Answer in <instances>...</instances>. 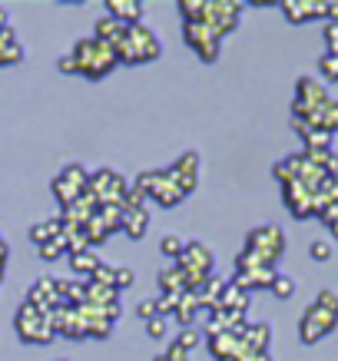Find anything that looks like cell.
<instances>
[{"label": "cell", "mask_w": 338, "mask_h": 361, "mask_svg": "<svg viewBox=\"0 0 338 361\" xmlns=\"http://www.w3.org/2000/svg\"><path fill=\"white\" fill-rule=\"evenodd\" d=\"M107 17L133 27V23H140V17H143V4L140 0H107Z\"/></svg>", "instance_id": "obj_15"}, {"label": "cell", "mask_w": 338, "mask_h": 361, "mask_svg": "<svg viewBox=\"0 0 338 361\" xmlns=\"http://www.w3.org/2000/svg\"><path fill=\"white\" fill-rule=\"evenodd\" d=\"M20 60H23V47H20V40H17L13 27H7V30L0 33V66L20 63Z\"/></svg>", "instance_id": "obj_16"}, {"label": "cell", "mask_w": 338, "mask_h": 361, "mask_svg": "<svg viewBox=\"0 0 338 361\" xmlns=\"http://www.w3.org/2000/svg\"><path fill=\"white\" fill-rule=\"evenodd\" d=\"M252 361H272V358H269V355H255V358H252Z\"/></svg>", "instance_id": "obj_37"}, {"label": "cell", "mask_w": 338, "mask_h": 361, "mask_svg": "<svg viewBox=\"0 0 338 361\" xmlns=\"http://www.w3.org/2000/svg\"><path fill=\"white\" fill-rule=\"evenodd\" d=\"M328 229H332V235H335V239H338V222H332V226H328Z\"/></svg>", "instance_id": "obj_36"}, {"label": "cell", "mask_w": 338, "mask_h": 361, "mask_svg": "<svg viewBox=\"0 0 338 361\" xmlns=\"http://www.w3.org/2000/svg\"><path fill=\"white\" fill-rule=\"evenodd\" d=\"M64 252H70V242H66V235L60 232L56 239H50L47 245H40V259H44V262H54V259H60Z\"/></svg>", "instance_id": "obj_22"}, {"label": "cell", "mask_w": 338, "mask_h": 361, "mask_svg": "<svg viewBox=\"0 0 338 361\" xmlns=\"http://www.w3.org/2000/svg\"><path fill=\"white\" fill-rule=\"evenodd\" d=\"M176 269L183 272V282H186V292H196L203 285L212 279V265H216V255L203 245V242H186L183 255L176 259Z\"/></svg>", "instance_id": "obj_5"}, {"label": "cell", "mask_w": 338, "mask_h": 361, "mask_svg": "<svg viewBox=\"0 0 338 361\" xmlns=\"http://www.w3.org/2000/svg\"><path fill=\"white\" fill-rule=\"evenodd\" d=\"M183 40L196 50L203 63H212V60L219 56V44H222V40H219L209 27H203V23H196V20H186L183 23Z\"/></svg>", "instance_id": "obj_10"}, {"label": "cell", "mask_w": 338, "mask_h": 361, "mask_svg": "<svg viewBox=\"0 0 338 361\" xmlns=\"http://www.w3.org/2000/svg\"><path fill=\"white\" fill-rule=\"evenodd\" d=\"M272 292L279 298H292L295 295V282L289 279V275H275V282H272Z\"/></svg>", "instance_id": "obj_24"}, {"label": "cell", "mask_w": 338, "mask_h": 361, "mask_svg": "<svg viewBox=\"0 0 338 361\" xmlns=\"http://www.w3.org/2000/svg\"><path fill=\"white\" fill-rule=\"evenodd\" d=\"M90 282H99V285H109V288H116V269H109V265H103L99 262V269L97 272H93V279H90Z\"/></svg>", "instance_id": "obj_26"}, {"label": "cell", "mask_w": 338, "mask_h": 361, "mask_svg": "<svg viewBox=\"0 0 338 361\" xmlns=\"http://www.w3.org/2000/svg\"><path fill=\"white\" fill-rule=\"evenodd\" d=\"M146 229H150V212L143 209V202L126 199V206H123V232H126L130 239L140 242L143 235H146Z\"/></svg>", "instance_id": "obj_13"}, {"label": "cell", "mask_w": 338, "mask_h": 361, "mask_svg": "<svg viewBox=\"0 0 338 361\" xmlns=\"http://www.w3.org/2000/svg\"><path fill=\"white\" fill-rule=\"evenodd\" d=\"M179 11H183L186 20L203 23L222 40V37H229L239 27L242 4H236V0H183Z\"/></svg>", "instance_id": "obj_1"}, {"label": "cell", "mask_w": 338, "mask_h": 361, "mask_svg": "<svg viewBox=\"0 0 338 361\" xmlns=\"http://www.w3.org/2000/svg\"><path fill=\"white\" fill-rule=\"evenodd\" d=\"M56 66H60V73H77V63H73V56H60V60H56Z\"/></svg>", "instance_id": "obj_34"}, {"label": "cell", "mask_w": 338, "mask_h": 361, "mask_svg": "<svg viewBox=\"0 0 338 361\" xmlns=\"http://www.w3.org/2000/svg\"><path fill=\"white\" fill-rule=\"evenodd\" d=\"M176 341H179V345H183L186 351H193V348H196V345H199V335H196V331H189V329H186V331H183V335H179V338H176Z\"/></svg>", "instance_id": "obj_33"}, {"label": "cell", "mask_w": 338, "mask_h": 361, "mask_svg": "<svg viewBox=\"0 0 338 361\" xmlns=\"http://www.w3.org/2000/svg\"><path fill=\"white\" fill-rule=\"evenodd\" d=\"M60 232H64V226H60V219L37 222V226H33V229H30V242H37V249H40V245H47V242H50V239H56Z\"/></svg>", "instance_id": "obj_21"}, {"label": "cell", "mask_w": 338, "mask_h": 361, "mask_svg": "<svg viewBox=\"0 0 338 361\" xmlns=\"http://www.w3.org/2000/svg\"><path fill=\"white\" fill-rule=\"evenodd\" d=\"M90 196L97 199L99 206H126V199H130V183L123 179L120 173H113V169H97V173L90 176Z\"/></svg>", "instance_id": "obj_8"}, {"label": "cell", "mask_w": 338, "mask_h": 361, "mask_svg": "<svg viewBox=\"0 0 338 361\" xmlns=\"http://www.w3.org/2000/svg\"><path fill=\"white\" fill-rule=\"evenodd\" d=\"M335 329H338V292L325 288V292H318V298L306 308V315L298 322V338L306 341V345H315V341H322Z\"/></svg>", "instance_id": "obj_3"}, {"label": "cell", "mask_w": 338, "mask_h": 361, "mask_svg": "<svg viewBox=\"0 0 338 361\" xmlns=\"http://www.w3.org/2000/svg\"><path fill=\"white\" fill-rule=\"evenodd\" d=\"M90 186V176L83 166H66L64 173L54 176V183H50V189H54V199L60 202L64 209H70L73 202H77L83 192H87Z\"/></svg>", "instance_id": "obj_9"}, {"label": "cell", "mask_w": 338, "mask_h": 361, "mask_svg": "<svg viewBox=\"0 0 338 361\" xmlns=\"http://www.w3.org/2000/svg\"><path fill=\"white\" fill-rule=\"evenodd\" d=\"M159 249H163V255H169V259H179L186 249V242L179 239V235H166V239L159 242Z\"/></svg>", "instance_id": "obj_23"}, {"label": "cell", "mask_w": 338, "mask_h": 361, "mask_svg": "<svg viewBox=\"0 0 338 361\" xmlns=\"http://www.w3.org/2000/svg\"><path fill=\"white\" fill-rule=\"evenodd\" d=\"M159 288H163V295H186V282H183V272L179 269H166L159 272Z\"/></svg>", "instance_id": "obj_19"}, {"label": "cell", "mask_w": 338, "mask_h": 361, "mask_svg": "<svg viewBox=\"0 0 338 361\" xmlns=\"http://www.w3.org/2000/svg\"><path fill=\"white\" fill-rule=\"evenodd\" d=\"M136 315H140V318H146V322H150V318H156V315H159V308H156V302H153V298H146V302H140V305H136Z\"/></svg>", "instance_id": "obj_32"}, {"label": "cell", "mask_w": 338, "mask_h": 361, "mask_svg": "<svg viewBox=\"0 0 338 361\" xmlns=\"http://www.w3.org/2000/svg\"><path fill=\"white\" fill-rule=\"evenodd\" d=\"M308 255H312L315 262H328V259H332V245L318 239V242H312V245H308Z\"/></svg>", "instance_id": "obj_27"}, {"label": "cell", "mask_w": 338, "mask_h": 361, "mask_svg": "<svg viewBox=\"0 0 338 361\" xmlns=\"http://www.w3.org/2000/svg\"><path fill=\"white\" fill-rule=\"evenodd\" d=\"M70 56H73V63H77V73H83L87 80H103L113 66L120 63V60H116V50H113L107 40H99V37L77 40Z\"/></svg>", "instance_id": "obj_4"}, {"label": "cell", "mask_w": 338, "mask_h": 361, "mask_svg": "<svg viewBox=\"0 0 338 361\" xmlns=\"http://www.w3.org/2000/svg\"><path fill=\"white\" fill-rule=\"evenodd\" d=\"M325 44H328V54H338V20L325 23Z\"/></svg>", "instance_id": "obj_30"}, {"label": "cell", "mask_w": 338, "mask_h": 361, "mask_svg": "<svg viewBox=\"0 0 338 361\" xmlns=\"http://www.w3.org/2000/svg\"><path fill=\"white\" fill-rule=\"evenodd\" d=\"M7 27H11V23H7V11H0V33L7 30Z\"/></svg>", "instance_id": "obj_35"}, {"label": "cell", "mask_w": 338, "mask_h": 361, "mask_svg": "<svg viewBox=\"0 0 338 361\" xmlns=\"http://www.w3.org/2000/svg\"><path fill=\"white\" fill-rule=\"evenodd\" d=\"M285 252V235L279 226H255L246 239V252L236 259V272L246 269H275Z\"/></svg>", "instance_id": "obj_2"}, {"label": "cell", "mask_w": 338, "mask_h": 361, "mask_svg": "<svg viewBox=\"0 0 338 361\" xmlns=\"http://www.w3.org/2000/svg\"><path fill=\"white\" fill-rule=\"evenodd\" d=\"M146 335H150V338H163L166 335V318L163 315L150 318V322H146Z\"/></svg>", "instance_id": "obj_29"}, {"label": "cell", "mask_w": 338, "mask_h": 361, "mask_svg": "<svg viewBox=\"0 0 338 361\" xmlns=\"http://www.w3.org/2000/svg\"><path fill=\"white\" fill-rule=\"evenodd\" d=\"M163 54V47L156 40V33L150 27H143V23H133L126 37H123V44L116 47V60L120 63H130V66H140V63H150L156 56Z\"/></svg>", "instance_id": "obj_6"}, {"label": "cell", "mask_w": 338, "mask_h": 361, "mask_svg": "<svg viewBox=\"0 0 338 361\" xmlns=\"http://www.w3.org/2000/svg\"><path fill=\"white\" fill-rule=\"evenodd\" d=\"M318 70H322L328 80H338V54H328L325 50V56L318 60Z\"/></svg>", "instance_id": "obj_25"}, {"label": "cell", "mask_w": 338, "mask_h": 361, "mask_svg": "<svg viewBox=\"0 0 338 361\" xmlns=\"http://www.w3.org/2000/svg\"><path fill=\"white\" fill-rule=\"evenodd\" d=\"M166 176L173 179V186L179 189L183 196L196 192V186H199V153H193V149L183 153L169 169H166Z\"/></svg>", "instance_id": "obj_11"}, {"label": "cell", "mask_w": 338, "mask_h": 361, "mask_svg": "<svg viewBox=\"0 0 338 361\" xmlns=\"http://www.w3.org/2000/svg\"><path fill=\"white\" fill-rule=\"evenodd\" d=\"M126 30H130V27H126V23H120V20H113V17H99V20H97V37H99V40H107L113 50L123 44Z\"/></svg>", "instance_id": "obj_17"}, {"label": "cell", "mask_w": 338, "mask_h": 361, "mask_svg": "<svg viewBox=\"0 0 338 361\" xmlns=\"http://www.w3.org/2000/svg\"><path fill=\"white\" fill-rule=\"evenodd\" d=\"M70 269L80 275V279H93V272L99 269V255L97 252H70Z\"/></svg>", "instance_id": "obj_18"}, {"label": "cell", "mask_w": 338, "mask_h": 361, "mask_svg": "<svg viewBox=\"0 0 338 361\" xmlns=\"http://www.w3.org/2000/svg\"><path fill=\"white\" fill-rule=\"evenodd\" d=\"M136 282V275H133V269H116V292H123V288H130V285Z\"/></svg>", "instance_id": "obj_31"}, {"label": "cell", "mask_w": 338, "mask_h": 361, "mask_svg": "<svg viewBox=\"0 0 338 361\" xmlns=\"http://www.w3.org/2000/svg\"><path fill=\"white\" fill-rule=\"evenodd\" d=\"M13 325H17L20 341H27V345H47V341L56 338L50 312L30 305V302H23V305H20V312H17V318H13Z\"/></svg>", "instance_id": "obj_7"}, {"label": "cell", "mask_w": 338, "mask_h": 361, "mask_svg": "<svg viewBox=\"0 0 338 361\" xmlns=\"http://www.w3.org/2000/svg\"><path fill=\"white\" fill-rule=\"evenodd\" d=\"M156 361H189V351H186L179 341H173V345L166 348V355H159Z\"/></svg>", "instance_id": "obj_28"}, {"label": "cell", "mask_w": 338, "mask_h": 361, "mask_svg": "<svg viewBox=\"0 0 338 361\" xmlns=\"http://www.w3.org/2000/svg\"><path fill=\"white\" fill-rule=\"evenodd\" d=\"M216 308H222V312H232V315H242V312L249 308V292H242L239 285L229 279V282H226V288L219 292Z\"/></svg>", "instance_id": "obj_14"}, {"label": "cell", "mask_w": 338, "mask_h": 361, "mask_svg": "<svg viewBox=\"0 0 338 361\" xmlns=\"http://www.w3.org/2000/svg\"><path fill=\"white\" fill-rule=\"evenodd\" d=\"M199 315V298L193 295V292H186V295H179V305H176V322L179 325H193V318Z\"/></svg>", "instance_id": "obj_20"}, {"label": "cell", "mask_w": 338, "mask_h": 361, "mask_svg": "<svg viewBox=\"0 0 338 361\" xmlns=\"http://www.w3.org/2000/svg\"><path fill=\"white\" fill-rule=\"evenodd\" d=\"M279 7H282V13L292 23H306V20H315V17H328V0H282Z\"/></svg>", "instance_id": "obj_12"}]
</instances>
